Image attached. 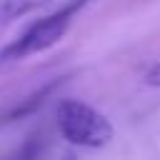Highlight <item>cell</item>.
<instances>
[{"label":"cell","mask_w":160,"mask_h":160,"mask_svg":"<svg viewBox=\"0 0 160 160\" xmlns=\"http://www.w3.org/2000/svg\"><path fill=\"white\" fill-rule=\"evenodd\" d=\"M58 130L62 135V140H68L70 145H78V148H105L115 130H112V122L100 112L95 110L92 105L82 102V100H75V98H68L58 105Z\"/></svg>","instance_id":"cell-2"},{"label":"cell","mask_w":160,"mask_h":160,"mask_svg":"<svg viewBox=\"0 0 160 160\" xmlns=\"http://www.w3.org/2000/svg\"><path fill=\"white\" fill-rule=\"evenodd\" d=\"M90 0H70L65 2L62 8L52 10L50 15L35 20L30 28H25L12 42H8L5 48H0V72L8 70L10 65L15 62H22L28 60L30 55H38V52H45L50 50L52 45H58L65 32L70 30L75 15L88 5Z\"/></svg>","instance_id":"cell-1"},{"label":"cell","mask_w":160,"mask_h":160,"mask_svg":"<svg viewBox=\"0 0 160 160\" xmlns=\"http://www.w3.org/2000/svg\"><path fill=\"white\" fill-rule=\"evenodd\" d=\"M148 82H155V85H160V65H152V68L148 70Z\"/></svg>","instance_id":"cell-4"},{"label":"cell","mask_w":160,"mask_h":160,"mask_svg":"<svg viewBox=\"0 0 160 160\" xmlns=\"http://www.w3.org/2000/svg\"><path fill=\"white\" fill-rule=\"evenodd\" d=\"M52 0H0V25H10L35 10L48 8Z\"/></svg>","instance_id":"cell-3"}]
</instances>
